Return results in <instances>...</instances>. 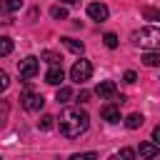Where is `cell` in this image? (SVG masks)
Masks as SVG:
<instances>
[{"label":"cell","mask_w":160,"mask_h":160,"mask_svg":"<svg viewBox=\"0 0 160 160\" xmlns=\"http://www.w3.org/2000/svg\"><path fill=\"white\" fill-rule=\"evenodd\" d=\"M95 92L100 95V100H118V85H115L112 80H102V82H98ZM118 102H120V100H118Z\"/></svg>","instance_id":"6"},{"label":"cell","mask_w":160,"mask_h":160,"mask_svg":"<svg viewBox=\"0 0 160 160\" xmlns=\"http://www.w3.org/2000/svg\"><path fill=\"white\" fill-rule=\"evenodd\" d=\"M20 105L28 110V112H38V110H42V105H45V98L40 95V92H32L30 88L20 95Z\"/></svg>","instance_id":"4"},{"label":"cell","mask_w":160,"mask_h":160,"mask_svg":"<svg viewBox=\"0 0 160 160\" xmlns=\"http://www.w3.org/2000/svg\"><path fill=\"white\" fill-rule=\"evenodd\" d=\"M102 42H105L110 50H115V48H118V35H115V32H105V35H102Z\"/></svg>","instance_id":"15"},{"label":"cell","mask_w":160,"mask_h":160,"mask_svg":"<svg viewBox=\"0 0 160 160\" xmlns=\"http://www.w3.org/2000/svg\"><path fill=\"white\" fill-rule=\"evenodd\" d=\"M18 70H20V78H22V80H30V78L38 75V70H40V60L32 58V55H28L25 60L18 62Z\"/></svg>","instance_id":"5"},{"label":"cell","mask_w":160,"mask_h":160,"mask_svg":"<svg viewBox=\"0 0 160 160\" xmlns=\"http://www.w3.org/2000/svg\"><path fill=\"white\" fill-rule=\"evenodd\" d=\"M62 45H65L68 50L78 52V55H82V50H85V45H82L80 40H72V38H62Z\"/></svg>","instance_id":"11"},{"label":"cell","mask_w":160,"mask_h":160,"mask_svg":"<svg viewBox=\"0 0 160 160\" xmlns=\"http://www.w3.org/2000/svg\"><path fill=\"white\" fill-rule=\"evenodd\" d=\"M138 155L140 158H155V155H160V145L158 142H140Z\"/></svg>","instance_id":"9"},{"label":"cell","mask_w":160,"mask_h":160,"mask_svg":"<svg viewBox=\"0 0 160 160\" xmlns=\"http://www.w3.org/2000/svg\"><path fill=\"white\" fill-rule=\"evenodd\" d=\"M52 120H55L52 115H42V118H40V122H38V125H40V130H50V128H52Z\"/></svg>","instance_id":"19"},{"label":"cell","mask_w":160,"mask_h":160,"mask_svg":"<svg viewBox=\"0 0 160 160\" xmlns=\"http://www.w3.org/2000/svg\"><path fill=\"white\" fill-rule=\"evenodd\" d=\"M12 50V40L10 38H0V55H10Z\"/></svg>","instance_id":"17"},{"label":"cell","mask_w":160,"mask_h":160,"mask_svg":"<svg viewBox=\"0 0 160 160\" xmlns=\"http://www.w3.org/2000/svg\"><path fill=\"white\" fill-rule=\"evenodd\" d=\"M90 75H92V65H90V60H78L72 68H70V80L72 82H78V85H82V82H88L90 80Z\"/></svg>","instance_id":"3"},{"label":"cell","mask_w":160,"mask_h":160,"mask_svg":"<svg viewBox=\"0 0 160 160\" xmlns=\"http://www.w3.org/2000/svg\"><path fill=\"white\" fill-rule=\"evenodd\" d=\"M50 15H52L55 20H65V18H68V10H65V8H60V5H55V8L50 10Z\"/></svg>","instance_id":"18"},{"label":"cell","mask_w":160,"mask_h":160,"mask_svg":"<svg viewBox=\"0 0 160 160\" xmlns=\"http://www.w3.org/2000/svg\"><path fill=\"white\" fill-rule=\"evenodd\" d=\"M88 15H90L95 22H102V20H108V5H102V2H90V5H88Z\"/></svg>","instance_id":"7"},{"label":"cell","mask_w":160,"mask_h":160,"mask_svg":"<svg viewBox=\"0 0 160 160\" xmlns=\"http://www.w3.org/2000/svg\"><path fill=\"white\" fill-rule=\"evenodd\" d=\"M152 140H155V142H160V125H155V128H152Z\"/></svg>","instance_id":"27"},{"label":"cell","mask_w":160,"mask_h":160,"mask_svg":"<svg viewBox=\"0 0 160 160\" xmlns=\"http://www.w3.org/2000/svg\"><path fill=\"white\" fill-rule=\"evenodd\" d=\"M142 122H145V118H142L140 112H132V115H128V118H125V125H128L130 130H138Z\"/></svg>","instance_id":"12"},{"label":"cell","mask_w":160,"mask_h":160,"mask_svg":"<svg viewBox=\"0 0 160 160\" xmlns=\"http://www.w3.org/2000/svg\"><path fill=\"white\" fill-rule=\"evenodd\" d=\"M132 42L148 50H160V30L158 28H140L132 32Z\"/></svg>","instance_id":"2"},{"label":"cell","mask_w":160,"mask_h":160,"mask_svg":"<svg viewBox=\"0 0 160 160\" xmlns=\"http://www.w3.org/2000/svg\"><path fill=\"white\" fill-rule=\"evenodd\" d=\"M10 85V80H8V72H0V90H5Z\"/></svg>","instance_id":"23"},{"label":"cell","mask_w":160,"mask_h":160,"mask_svg":"<svg viewBox=\"0 0 160 160\" xmlns=\"http://www.w3.org/2000/svg\"><path fill=\"white\" fill-rule=\"evenodd\" d=\"M142 62H145L148 68L160 65V52H145V55H142Z\"/></svg>","instance_id":"14"},{"label":"cell","mask_w":160,"mask_h":160,"mask_svg":"<svg viewBox=\"0 0 160 160\" xmlns=\"http://www.w3.org/2000/svg\"><path fill=\"white\" fill-rule=\"evenodd\" d=\"M120 155H122V158H128V160H132V158H135V150H130V148H122V150H120Z\"/></svg>","instance_id":"24"},{"label":"cell","mask_w":160,"mask_h":160,"mask_svg":"<svg viewBox=\"0 0 160 160\" xmlns=\"http://www.w3.org/2000/svg\"><path fill=\"white\" fill-rule=\"evenodd\" d=\"M145 18H148V20H158V18H160V12H158V10H150V8H145Z\"/></svg>","instance_id":"21"},{"label":"cell","mask_w":160,"mask_h":160,"mask_svg":"<svg viewBox=\"0 0 160 160\" xmlns=\"http://www.w3.org/2000/svg\"><path fill=\"white\" fill-rule=\"evenodd\" d=\"M135 78H138V75H135L132 70H128V72H125V82H135Z\"/></svg>","instance_id":"26"},{"label":"cell","mask_w":160,"mask_h":160,"mask_svg":"<svg viewBox=\"0 0 160 160\" xmlns=\"http://www.w3.org/2000/svg\"><path fill=\"white\" fill-rule=\"evenodd\" d=\"M100 115H102V120H108V122H120V108H118V105H105V108L100 110Z\"/></svg>","instance_id":"10"},{"label":"cell","mask_w":160,"mask_h":160,"mask_svg":"<svg viewBox=\"0 0 160 160\" xmlns=\"http://www.w3.org/2000/svg\"><path fill=\"white\" fill-rule=\"evenodd\" d=\"M62 80H65L62 65H50V70L45 72V82H50V85H60Z\"/></svg>","instance_id":"8"},{"label":"cell","mask_w":160,"mask_h":160,"mask_svg":"<svg viewBox=\"0 0 160 160\" xmlns=\"http://www.w3.org/2000/svg\"><path fill=\"white\" fill-rule=\"evenodd\" d=\"M92 158H98L95 152H82V155H72V160H92Z\"/></svg>","instance_id":"22"},{"label":"cell","mask_w":160,"mask_h":160,"mask_svg":"<svg viewBox=\"0 0 160 160\" xmlns=\"http://www.w3.org/2000/svg\"><path fill=\"white\" fill-rule=\"evenodd\" d=\"M70 98H72V90H70V88H60V90H58V95H55V100H58V102H68Z\"/></svg>","instance_id":"16"},{"label":"cell","mask_w":160,"mask_h":160,"mask_svg":"<svg viewBox=\"0 0 160 160\" xmlns=\"http://www.w3.org/2000/svg\"><path fill=\"white\" fill-rule=\"evenodd\" d=\"M40 58H42L45 62H50V65H60V55H58V52H52V50H42V52H40Z\"/></svg>","instance_id":"13"},{"label":"cell","mask_w":160,"mask_h":160,"mask_svg":"<svg viewBox=\"0 0 160 160\" xmlns=\"http://www.w3.org/2000/svg\"><path fill=\"white\" fill-rule=\"evenodd\" d=\"M90 100V92L88 90H80V95H78V102H88Z\"/></svg>","instance_id":"25"},{"label":"cell","mask_w":160,"mask_h":160,"mask_svg":"<svg viewBox=\"0 0 160 160\" xmlns=\"http://www.w3.org/2000/svg\"><path fill=\"white\" fill-rule=\"evenodd\" d=\"M60 132L65 135V138H80L85 130H88V125H90V118H88V112L85 110H80V108H65L62 112H60Z\"/></svg>","instance_id":"1"},{"label":"cell","mask_w":160,"mask_h":160,"mask_svg":"<svg viewBox=\"0 0 160 160\" xmlns=\"http://www.w3.org/2000/svg\"><path fill=\"white\" fill-rule=\"evenodd\" d=\"M20 5H22V0H2L5 10H20Z\"/></svg>","instance_id":"20"}]
</instances>
